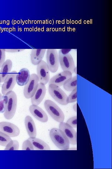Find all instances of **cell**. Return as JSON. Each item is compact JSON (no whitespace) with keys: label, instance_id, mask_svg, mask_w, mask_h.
<instances>
[{"label":"cell","instance_id":"6da1fadb","mask_svg":"<svg viewBox=\"0 0 112 169\" xmlns=\"http://www.w3.org/2000/svg\"><path fill=\"white\" fill-rule=\"evenodd\" d=\"M4 100L3 115L5 119L11 120L14 116L17 106V96L13 91L3 95Z\"/></svg>","mask_w":112,"mask_h":169},{"label":"cell","instance_id":"7a4b0ae2","mask_svg":"<svg viewBox=\"0 0 112 169\" xmlns=\"http://www.w3.org/2000/svg\"><path fill=\"white\" fill-rule=\"evenodd\" d=\"M49 135L52 142L59 149L63 150L69 149V140L61 130L59 128H53L50 130Z\"/></svg>","mask_w":112,"mask_h":169},{"label":"cell","instance_id":"3957f363","mask_svg":"<svg viewBox=\"0 0 112 169\" xmlns=\"http://www.w3.org/2000/svg\"><path fill=\"white\" fill-rule=\"evenodd\" d=\"M44 106L48 113L54 120L59 123L63 122L64 114L55 102L50 100H46L44 102Z\"/></svg>","mask_w":112,"mask_h":169},{"label":"cell","instance_id":"277c9868","mask_svg":"<svg viewBox=\"0 0 112 169\" xmlns=\"http://www.w3.org/2000/svg\"><path fill=\"white\" fill-rule=\"evenodd\" d=\"M48 91L52 97L59 104L63 105L68 104L67 102L68 96L59 86L53 84H49Z\"/></svg>","mask_w":112,"mask_h":169},{"label":"cell","instance_id":"5b68a950","mask_svg":"<svg viewBox=\"0 0 112 169\" xmlns=\"http://www.w3.org/2000/svg\"><path fill=\"white\" fill-rule=\"evenodd\" d=\"M46 60V63L49 71L53 73L57 72L59 67V61L58 55L56 49H47Z\"/></svg>","mask_w":112,"mask_h":169},{"label":"cell","instance_id":"8992f818","mask_svg":"<svg viewBox=\"0 0 112 169\" xmlns=\"http://www.w3.org/2000/svg\"><path fill=\"white\" fill-rule=\"evenodd\" d=\"M39 79L36 74H30L28 82L25 85L23 89L24 97L27 99L31 98L35 94L38 86Z\"/></svg>","mask_w":112,"mask_h":169},{"label":"cell","instance_id":"52a82bcc","mask_svg":"<svg viewBox=\"0 0 112 169\" xmlns=\"http://www.w3.org/2000/svg\"><path fill=\"white\" fill-rule=\"evenodd\" d=\"M59 61L63 71H68L72 74L75 68L73 58L69 53L65 54L58 53Z\"/></svg>","mask_w":112,"mask_h":169},{"label":"cell","instance_id":"ba28073f","mask_svg":"<svg viewBox=\"0 0 112 169\" xmlns=\"http://www.w3.org/2000/svg\"><path fill=\"white\" fill-rule=\"evenodd\" d=\"M37 75L39 79V82L45 85L50 79L49 70L46 62L42 60L36 67Z\"/></svg>","mask_w":112,"mask_h":169},{"label":"cell","instance_id":"9c48e42d","mask_svg":"<svg viewBox=\"0 0 112 169\" xmlns=\"http://www.w3.org/2000/svg\"><path fill=\"white\" fill-rule=\"evenodd\" d=\"M17 73L16 71H12L5 79L2 87V94L3 95H5L12 91L16 83V76Z\"/></svg>","mask_w":112,"mask_h":169},{"label":"cell","instance_id":"30bf717a","mask_svg":"<svg viewBox=\"0 0 112 169\" xmlns=\"http://www.w3.org/2000/svg\"><path fill=\"white\" fill-rule=\"evenodd\" d=\"M0 131L10 137L17 136L20 133V130L17 126L13 123L7 121L0 122Z\"/></svg>","mask_w":112,"mask_h":169},{"label":"cell","instance_id":"8fae6325","mask_svg":"<svg viewBox=\"0 0 112 169\" xmlns=\"http://www.w3.org/2000/svg\"><path fill=\"white\" fill-rule=\"evenodd\" d=\"M59 129L61 130L68 138L70 144H77V133L73 127L66 122H62L59 125Z\"/></svg>","mask_w":112,"mask_h":169},{"label":"cell","instance_id":"7c38bea8","mask_svg":"<svg viewBox=\"0 0 112 169\" xmlns=\"http://www.w3.org/2000/svg\"><path fill=\"white\" fill-rule=\"evenodd\" d=\"M72 77V73L69 71H63L52 77L49 81V84H53L58 86L63 85L69 79Z\"/></svg>","mask_w":112,"mask_h":169},{"label":"cell","instance_id":"4fadbf2b","mask_svg":"<svg viewBox=\"0 0 112 169\" xmlns=\"http://www.w3.org/2000/svg\"><path fill=\"white\" fill-rule=\"evenodd\" d=\"M46 93V88L44 84L39 83L38 88L34 95L31 98L32 105H38L42 102Z\"/></svg>","mask_w":112,"mask_h":169},{"label":"cell","instance_id":"5bb4252c","mask_svg":"<svg viewBox=\"0 0 112 169\" xmlns=\"http://www.w3.org/2000/svg\"><path fill=\"white\" fill-rule=\"evenodd\" d=\"M29 110L32 115L37 120L42 122H46L48 117L45 112L38 105H32L29 107Z\"/></svg>","mask_w":112,"mask_h":169},{"label":"cell","instance_id":"9a60e30c","mask_svg":"<svg viewBox=\"0 0 112 169\" xmlns=\"http://www.w3.org/2000/svg\"><path fill=\"white\" fill-rule=\"evenodd\" d=\"M46 49H33L30 54V60L32 64L37 65L42 60L46 51Z\"/></svg>","mask_w":112,"mask_h":169},{"label":"cell","instance_id":"2e32d148","mask_svg":"<svg viewBox=\"0 0 112 169\" xmlns=\"http://www.w3.org/2000/svg\"><path fill=\"white\" fill-rule=\"evenodd\" d=\"M30 74L28 69L23 68L20 70L16 76L17 84L21 86L25 85L28 82Z\"/></svg>","mask_w":112,"mask_h":169},{"label":"cell","instance_id":"e0dca14e","mask_svg":"<svg viewBox=\"0 0 112 169\" xmlns=\"http://www.w3.org/2000/svg\"><path fill=\"white\" fill-rule=\"evenodd\" d=\"M25 124L27 133L30 137H36V129L35 123L29 115L26 116L25 119Z\"/></svg>","mask_w":112,"mask_h":169},{"label":"cell","instance_id":"ac0fdd59","mask_svg":"<svg viewBox=\"0 0 112 169\" xmlns=\"http://www.w3.org/2000/svg\"><path fill=\"white\" fill-rule=\"evenodd\" d=\"M12 62L10 59H7L3 64L0 70V82H3L11 72Z\"/></svg>","mask_w":112,"mask_h":169},{"label":"cell","instance_id":"d6986e66","mask_svg":"<svg viewBox=\"0 0 112 169\" xmlns=\"http://www.w3.org/2000/svg\"><path fill=\"white\" fill-rule=\"evenodd\" d=\"M28 139L31 142L34 150H49V145L42 140L35 137H30Z\"/></svg>","mask_w":112,"mask_h":169},{"label":"cell","instance_id":"ffe728a7","mask_svg":"<svg viewBox=\"0 0 112 169\" xmlns=\"http://www.w3.org/2000/svg\"><path fill=\"white\" fill-rule=\"evenodd\" d=\"M64 89L68 91H72L77 87V76L72 77L64 84Z\"/></svg>","mask_w":112,"mask_h":169},{"label":"cell","instance_id":"44dd1931","mask_svg":"<svg viewBox=\"0 0 112 169\" xmlns=\"http://www.w3.org/2000/svg\"><path fill=\"white\" fill-rule=\"evenodd\" d=\"M19 143L16 140H11L5 146V150H19Z\"/></svg>","mask_w":112,"mask_h":169},{"label":"cell","instance_id":"7402d4cb","mask_svg":"<svg viewBox=\"0 0 112 169\" xmlns=\"http://www.w3.org/2000/svg\"><path fill=\"white\" fill-rule=\"evenodd\" d=\"M11 140V137L7 134L0 131V145L5 146Z\"/></svg>","mask_w":112,"mask_h":169},{"label":"cell","instance_id":"603a6c76","mask_svg":"<svg viewBox=\"0 0 112 169\" xmlns=\"http://www.w3.org/2000/svg\"><path fill=\"white\" fill-rule=\"evenodd\" d=\"M77 88L71 91L70 94L68 96L67 99V104L74 103L77 101Z\"/></svg>","mask_w":112,"mask_h":169},{"label":"cell","instance_id":"cb8c5ba5","mask_svg":"<svg viewBox=\"0 0 112 169\" xmlns=\"http://www.w3.org/2000/svg\"><path fill=\"white\" fill-rule=\"evenodd\" d=\"M22 149L23 150H34L31 142L28 139L23 142L22 145Z\"/></svg>","mask_w":112,"mask_h":169},{"label":"cell","instance_id":"d4e9b609","mask_svg":"<svg viewBox=\"0 0 112 169\" xmlns=\"http://www.w3.org/2000/svg\"><path fill=\"white\" fill-rule=\"evenodd\" d=\"M66 123L73 128L77 127V116H74L70 118L67 121Z\"/></svg>","mask_w":112,"mask_h":169},{"label":"cell","instance_id":"484cf974","mask_svg":"<svg viewBox=\"0 0 112 169\" xmlns=\"http://www.w3.org/2000/svg\"><path fill=\"white\" fill-rule=\"evenodd\" d=\"M6 51L4 49H0V68L5 61Z\"/></svg>","mask_w":112,"mask_h":169},{"label":"cell","instance_id":"4316f807","mask_svg":"<svg viewBox=\"0 0 112 169\" xmlns=\"http://www.w3.org/2000/svg\"><path fill=\"white\" fill-rule=\"evenodd\" d=\"M5 49L6 52L10 53L19 52L21 51H23L25 50V49Z\"/></svg>","mask_w":112,"mask_h":169},{"label":"cell","instance_id":"83f0119b","mask_svg":"<svg viewBox=\"0 0 112 169\" xmlns=\"http://www.w3.org/2000/svg\"><path fill=\"white\" fill-rule=\"evenodd\" d=\"M4 111V100L3 99L0 100V113H3Z\"/></svg>","mask_w":112,"mask_h":169},{"label":"cell","instance_id":"f1b7e54d","mask_svg":"<svg viewBox=\"0 0 112 169\" xmlns=\"http://www.w3.org/2000/svg\"><path fill=\"white\" fill-rule=\"evenodd\" d=\"M72 108L73 110L76 112H77V103H76L75 104L72 106Z\"/></svg>","mask_w":112,"mask_h":169},{"label":"cell","instance_id":"f546056e","mask_svg":"<svg viewBox=\"0 0 112 169\" xmlns=\"http://www.w3.org/2000/svg\"><path fill=\"white\" fill-rule=\"evenodd\" d=\"M73 72H74L76 74H77V69L76 67H75V68L73 71Z\"/></svg>","mask_w":112,"mask_h":169},{"label":"cell","instance_id":"4dcf8cb0","mask_svg":"<svg viewBox=\"0 0 112 169\" xmlns=\"http://www.w3.org/2000/svg\"><path fill=\"white\" fill-rule=\"evenodd\" d=\"M3 99V95H2V94L0 93V100Z\"/></svg>","mask_w":112,"mask_h":169},{"label":"cell","instance_id":"1f68e13d","mask_svg":"<svg viewBox=\"0 0 112 169\" xmlns=\"http://www.w3.org/2000/svg\"><path fill=\"white\" fill-rule=\"evenodd\" d=\"M1 83L0 82V85H1Z\"/></svg>","mask_w":112,"mask_h":169}]
</instances>
